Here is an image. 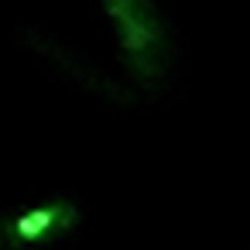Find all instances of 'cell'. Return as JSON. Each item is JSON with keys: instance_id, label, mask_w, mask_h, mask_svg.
<instances>
[{"instance_id": "6da1fadb", "label": "cell", "mask_w": 250, "mask_h": 250, "mask_svg": "<svg viewBox=\"0 0 250 250\" xmlns=\"http://www.w3.org/2000/svg\"><path fill=\"white\" fill-rule=\"evenodd\" d=\"M103 7L120 35V48L134 76L141 83H158L168 72L171 42L154 4L151 0H103Z\"/></svg>"}, {"instance_id": "7a4b0ae2", "label": "cell", "mask_w": 250, "mask_h": 250, "mask_svg": "<svg viewBox=\"0 0 250 250\" xmlns=\"http://www.w3.org/2000/svg\"><path fill=\"white\" fill-rule=\"evenodd\" d=\"M76 219H79V209L72 202H65V199H55L48 206H35V209L21 212L7 226V240L18 243V247H31V243H38L45 236H55L62 229L76 226Z\"/></svg>"}]
</instances>
